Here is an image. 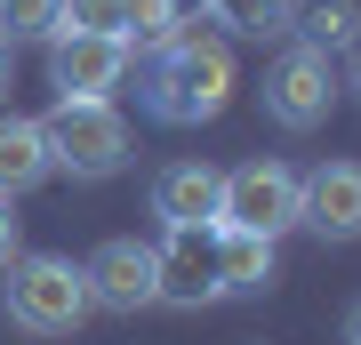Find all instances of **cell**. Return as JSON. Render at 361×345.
Listing matches in <instances>:
<instances>
[{
	"label": "cell",
	"mask_w": 361,
	"mask_h": 345,
	"mask_svg": "<svg viewBox=\"0 0 361 345\" xmlns=\"http://www.w3.org/2000/svg\"><path fill=\"white\" fill-rule=\"evenodd\" d=\"M281 273V241L249 225H217V297H265Z\"/></svg>",
	"instance_id": "11"
},
{
	"label": "cell",
	"mask_w": 361,
	"mask_h": 345,
	"mask_svg": "<svg viewBox=\"0 0 361 345\" xmlns=\"http://www.w3.org/2000/svg\"><path fill=\"white\" fill-rule=\"evenodd\" d=\"M8 80H16V49L0 40V104H8Z\"/></svg>",
	"instance_id": "19"
},
{
	"label": "cell",
	"mask_w": 361,
	"mask_h": 345,
	"mask_svg": "<svg viewBox=\"0 0 361 345\" xmlns=\"http://www.w3.org/2000/svg\"><path fill=\"white\" fill-rule=\"evenodd\" d=\"M345 345H361V305H353V313H345Z\"/></svg>",
	"instance_id": "20"
},
{
	"label": "cell",
	"mask_w": 361,
	"mask_h": 345,
	"mask_svg": "<svg viewBox=\"0 0 361 345\" xmlns=\"http://www.w3.org/2000/svg\"><path fill=\"white\" fill-rule=\"evenodd\" d=\"M233 89H241V73H233V49L217 32H209V16H177V32L153 49V64H145V113H153L161 128H201L217 121Z\"/></svg>",
	"instance_id": "1"
},
{
	"label": "cell",
	"mask_w": 361,
	"mask_h": 345,
	"mask_svg": "<svg viewBox=\"0 0 361 345\" xmlns=\"http://www.w3.org/2000/svg\"><path fill=\"white\" fill-rule=\"evenodd\" d=\"M345 56H353V80H361V32H353V49H345Z\"/></svg>",
	"instance_id": "21"
},
{
	"label": "cell",
	"mask_w": 361,
	"mask_h": 345,
	"mask_svg": "<svg viewBox=\"0 0 361 345\" xmlns=\"http://www.w3.org/2000/svg\"><path fill=\"white\" fill-rule=\"evenodd\" d=\"M129 40L121 32H49V80L56 97H113L129 80Z\"/></svg>",
	"instance_id": "7"
},
{
	"label": "cell",
	"mask_w": 361,
	"mask_h": 345,
	"mask_svg": "<svg viewBox=\"0 0 361 345\" xmlns=\"http://www.w3.org/2000/svg\"><path fill=\"white\" fill-rule=\"evenodd\" d=\"M40 128H49L56 177H73V185H104L129 169V121L113 113V97H56V113Z\"/></svg>",
	"instance_id": "3"
},
{
	"label": "cell",
	"mask_w": 361,
	"mask_h": 345,
	"mask_svg": "<svg viewBox=\"0 0 361 345\" xmlns=\"http://www.w3.org/2000/svg\"><path fill=\"white\" fill-rule=\"evenodd\" d=\"M337 104V64L322 49H305V40H289L281 56H273L265 73V121L289 128V137H305V128H322Z\"/></svg>",
	"instance_id": "4"
},
{
	"label": "cell",
	"mask_w": 361,
	"mask_h": 345,
	"mask_svg": "<svg viewBox=\"0 0 361 345\" xmlns=\"http://www.w3.org/2000/svg\"><path fill=\"white\" fill-rule=\"evenodd\" d=\"M217 201H225V169H209V161H169L153 177L161 225H217Z\"/></svg>",
	"instance_id": "10"
},
{
	"label": "cell",
	"mask_w": 361,
	"mask_h": 345,
	"mask_svg": "<svg viewBox=\"0 0 361 345\" xmlns=\"http://www.w3.org/2000/svg\"><path fill=\"white\" fill-rule=\"evenodd\" d=\"M297 225L313 241H361V161H322L297 177Z\"/></svg>",
	"instance_id": "8"
},
{
	"label": "cell",
	"mask_w": 361,
	"mask_h": 345,
	"mask_svg": "<svg viewBox=\"0 0 361 345\" xmlns=\"http://www.w3.org/2000/svg\"><path fill=\"white\" fill-rule=\"evenodd\" d=\"M56 32V0H0V40H49Z\"/></svg>",
	"instance_id": "16"
},
{
	"label": "cell",
	"mask_w": 361,
	"mask_h": 345,
	"mask_svg": "<svg viewBox=\"0 0 361 345\" xmlns=\"http://www.w3.org/2000/svg\"><path fill=\"white\" fill-rule=\"evenodd\" d=\"M217 225H249V233H281L297 225V169L281 161H241L225 169V201H217Z\"/></svg>",
	"instance_id": "6"
},
{
	"label": "cell",
	"mask_w": 361,
	"mask_h": 345,
	"mask_svg": "<svg viewBox=\"0 0 361 345\" xmlns=\"http://www.w3.org/2000/svg\"><path fill=\"white\" fill-rule=\"evenodd\" d=\"M56 32H121V0H56Z\"/></svg>",
	"instance_id": "17"
},
{
	"label": "cell",
	"mask_w": 361,
	"mask_h": 345,
	"mask_svg": "<svg viewBox=\"0 0 361 345\" xmlns=\"http://www.w3.org/2000/svg\"><path fill=\"white\" fill-rule=\"evenodd\" d=\"M161 265V305H217V225H169V241L153 249Z\"/></svg>",
	"instance_id": "9"
},
{
	"label": "cell",
	"mask_w": 361,
	"mask_h": 345,
	"mask_svg": "<svg viewBox=\"0 0 361 345\" xmlns=\"http://www.w3.org/2000/svg\"><path fill=\"white\" fill-rule=\"evenodd\" d=\"M353 32H361V0H289V40H305V49H353Z\"/></svg>",
	"instance_id": "13"
},
{
	"label": "cell",
	"mask_w": 361,
	"mask_h": 345,
	"mask_svg": "<svg viewBox=\"0 0 361 345\" xmlns=\"http://www.w3.org/2000/svg\"><path fill=\"white\" fill-rule=\"evenodd\" d=\"M80 282H89V305H97V313H145V305H161L153 241H137V233L97 241V257L80 265Z\"/></svg>",
	"instance_id": "5"
},
{
	"label": "cell",
	"mask_w": 361,
	"mask_h": 345,
	"mask_svg": "<svg viewBox=\"0 0 361 345\" xmlns=\"http://www.w3.org/2000/svg\"><path fill=\"white\" fill-rule=\"evenodd\" d=\"M0 273H8V282H0V313H8L25 337H73L80 321L97 313L80 265H73V257H56V249H16Z\"/></svg>",
	"instance_id": "2"
},
{
	"label": "cell",
	"mask_w": 361,
	"mask_h": 345,
	"mask_svg": "<svg viewBox=\"0 0 361 345\" xmlns=\"http://www.w3.org/2000/svg\"><path fill=\"white\" fill-rule=\"evenodd\" d=\"M25 249V217H16V201H0V265Z\"/></svg>",
	"instance_id": "18"
},
{
	"label": "cell",
	"mask_w": 361,
	"mask_h": 345,
	"mask_svg": "<svg viewBox=\"0 0 361 345\" xmlns=\"http://www.w3.org/2000/svg\"><path fill=\"white\" fill-rule=\"evenodd\" d=\"M177 0H121V40H129V49H161L169 32H177Z\"/></svg>",
	"instance_id": "15"
},
{
	"label": "cell",
	"mask_w": 361,
	"mask_h": 345,
	"mask_svg": "<svg viewBox=\"0 0 361 345\" xmlns=\"http://www.w3.org/2000/svg\"><path fill=\"white\" fill-rule=\"evenodd\" d=\"M201 16L241 40H289V0H201Z\"/></svg>",
	"instance_id": "14"
},
{
	"label": "cell",
	"mask_w": 361,
	"mask_h": 345,
	"mask_svg": "<svg viewBox=\"0 0 361 345\" xmlns=\"http://www.w3.org/2000/svg\"><path fill=\"white\" fill-rule=\"evenodd\" d=\"M49 177H56V161H49V128L0 104V201H25V193H40Z\"/></svg>",
	"instance_id": "12"
}]
</instances>
